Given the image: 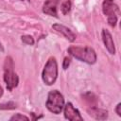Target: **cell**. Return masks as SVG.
I'll use <instances>...</instances> for the list:
<instances>
[{
    "label": "cell",
    "instance_id": "cell-12",
    "mask_svg": "<svg viewBox=\"0 0 121 121\" xmlns=\"http://www.w3.org/2000/svg\"><path fill=\"white\" fill-rule=\"evenodd\" d=\"M16 108H17V105L13 101H9V102L0 104V110H13Z\"/></svg>",
    "mask_w": 121,
    "mask_h": 121
},
{
    "label": "cell",
    "instance_id": "cell-15",
    "mask_svg": "<svg viewBox=\"0 0 121 121\" xmlns=\"http://www.w3.org/2000/svg\"><path fill=\"white\" fill-rule=\"evenodd\" d=\"M70 63H71V60H70V58L65 57V58L63 59V62H62V68H63L64 70H66V69L69 67Z\"/></svg>",
    "mask_w": 121,
    "mask_h": 121
},
{
    "label": "cell",
    "instance_id": "cell-1",
    "mask_svg": "<svg viewBox=\"0 0 121 121\" xmlns=\"http://www.w3.org/2000/svg\"><path fill=\"white\" fill-rule=\"evenodd\" d=\"M67 52L75 59L86 62L88 64H94L96 62L97 56L94 48L90 46H76L71 45L68 47Z\"/></svg>",
    "mask_w": 121,
    "mask_h": 121
},
{
    "label": "cell",
    "instance_id": "cell-9",
    "mask_svg": "<svg viewBox=\"0 0 121 121\" xmlns=\"http://www.w3.org/2000/svg\"><path fill=\"white\" fill-rule=\"evenodd\" d=\"M58 4L59 0H45L43 6V12L58 18Z\"/></svg>",
    "mask_w": 121,
    "mask_h": 121
},
{
    "label": "cell",
    "instance_id": "cell-3",
    "mask_svg": "<svg viewBox=\"0 0 121 121\" xmlns=\"http://www.w3.org/2000/svg\"><path fill=\"white\" fill-rule=\"evenodd\" d=\"M45 107L50 112L54 114H60L64 107V98L62 94L58 90L50 91L47 95Z\"/></svg>",
    "mask_w": 121,
    "mask_h": 121
},
{
    "label": "cell",
    "instance_id": "cell-6",
    "mask_svg": "<svg viewBox=\"0 0 121 121\" xmlns=\"http://www.w3.org/2000/svg\"><path fill=\"white\" fill-rule=\"evenodd\" d=\"M64 118L70 121H82L83 117L80 115V112L78 109L74 107L71 102H67L63 107Z\"/></svg>",
    "mask_w": 121,
    "mask_h": 121
},
{
    "label": "cell",
    "instance_id": "cell-13",
    "mask_svg": "<svg viewBox=\"0 0 121 121\" xmlns=\"http://www.w3.org/2000/svg\"><path fill=\"white\" fill-rule=\"evenodd\" d=\"M21 40L26 44H28V45H33L34 44V39L30 35H23L21 37Z\"/></svg>",
    "mask_w": 121,
    "mask_h": 121
},
{
    "label": "cell",
    "instance_id": "cell-4",
    "mask_svg": "<svg viewBox=\"0 0 121 121\" xmlns=\"http://www.w3.org/2000/svg\"><path fill=\"white\" fill-rule=\"evenodd\" d=\"M58 78V62L56 58L51 57L46 61L43 71H42V79L45 85H53Z\"/></svg>",
    "mask_w": 121,
    "mask_h": 121
},
{
    "label": "cell",
    "instance_id": "cell-2",
    "mask_svg": "<svg viewBox=\"0 0 121 121\" xmlns=\"http://www.w3.org/2000/svg\"><path fill=\"white\" fill-rule=\"evenodd\" d=\"M3 78L6 83L7 89L9 91H12L14 88L18 86L19 83V78L17 74L14 72V63L13 60L10 56H8L5 59L4 66H3Z\"/></svg>",
    "mask_w": 121,
    "mask_h": 121
},
{
    "label": "cell",
    "instance_id": "cell-11",
    "mask_svg": "<svg viewBox=\"0 0 121 121\" xmlns=\"http://www.w3.org/2000/svg\"><path fill=\"white\" fill-rule=\"evenodd\" d=\"M71 8H72V3L70 0H65L64 2L61 3V6H60V10H61V13L63 15H66L70 10H71Z\"/></svg>",
    "mask_w": 121,
    "mask_h": 121
},
{
    "label": "cell",
    "instance_id": "cell-17",
    "mask_svg": "<svg viewBox=\"0 0 121 121\" xmlns=\"http://www.w3.org/2000/svg\"><path fill=\"white\" fill-rule=\"evenodd\" d=\"M3 94H4V91H3V88H2V86L0 85V97L3 95Z\"/></svg>",
    "mask_w": 121,
    "mask_h": 121
},
{
    "label": "cell",
    "instance_id": "cell-10",
    "mask_svg": "<svg viewBox=\"0 0 121 121\" xmlns=\"http://www.w3.org/2000/svg\"><path fill=\"white\" fill-rule=\"evenodd\" d=\"M88 112L91 116L97 120H104L108 117V112L106 110L100 109L96 106H93L88 110Z\"/></svg>",
    "mask_w": 121,
    "mask_h": 121
},
{
    "label": "cell",
    "instance_id": "cell-5",
    "mask_svg": "<svg viewBox=\"0 0 121 121\" xmlns=\"http://www.w3.org/2000/svg\"><path fill=\"white\" fill-rule=\"evenodd\" d=\"M102 12L107 17L108 24L112 27H114L117 24L118 17L120 14L119 7L115 4V2L113 0H103Z\"/></svg>",
    "mask_w": 121,
    "mask_h": 121
},
{
    "label": "cell",
    "instance_id": "cell-7",
    "mask_svg": "<svg viewBox=\"0 0 121 121\" xmlns=\"http://www.w3.org/2000/svg\"><path fill=\"white\" fill-rule=\"evenodd\" d=\"M101 37H102L104 46L106 47L108 52L111 55H114L115 54V45H114V42H113V39H112L111 32L108 29L103 28L102 32H101Z\"/></svg>",
    "mask_w": 121,
    "mask_h": 121
},
{
    "label": "cell",
    "instance_id": "cell-8",
    "mask_svg": "<svg viewBox=\"0 0 121 121\" xmlns=\"http://www.w3.org/2000/svg\"><path fill=\"white\" fill-rule=\"evenodd\" d=\"M52 28L54 30H56L57 32L60 33L66 40H68L71 43L75 42L76 39H77L76 34L70 28H68L67 26H63L61 24H54V25H52Z\"/></svg>",
    "mask_w": 121,
    "mask_h": 121
},
{
    "label": "cell",
    "instance_id": "cell-18",
    "mask_svg": "<svg viewBox=\"0 0 121 121\" xmlns=\"http://www.w3.org/2000/svg\"><path fill=\"white\" fill-rule=\"evenodd\" d=\"M0 51H1V52H4V47H3L2 43H1V42H0Z\"/></svg>",
    "mask_w": 121,
    "mask_h": 121
},
{
    "label": "cell",
    "instance_id": "cell-14",
    "mask_svg": "<svg viewBox=\"0 0 121 121\" xmlns=\"http://www.w3.org/2000/svg\"><path fill=\"white\" fill-rule=\"evenodd\" d=\"M9 120H10V121H13V120H15V121H22V120H26V121H28L29 118H28L27 116L22 114V113H16V114H13V115L9 118Z\"/></svg>",
    "mask_w": 121,
    "mask_h": 121
},
{
    "label": "cell",
    "instance_id": "cell-19",
    "mask_svg": "<svg viewBox=\"0 0 121 121\" xmlns=\"http://www.w3.org/2000/svg\"><path fill=\"white\" fill-rule=\"evenodd\" d=\"M28 1H30V0H28Z\"/></svg>",
    "mask_w": 121,
    "mask_h": 121
},
{
    "label": "cell",
    "instance_id": "cell-16",
    "mask_svg": "<svg viewBox=\"0 0 121 121\" xmlns=\"http://www.w3.org/2000/svg\"><path fill=\"white\" fill-rule=\"evenodd\" d=\"M114 111H115V112H116V114H117L118 116H121V103H120V102L116 105Z\"/></svg>",
    "mask_w": 121,
    "mask_h": 121
}]
</instances>
